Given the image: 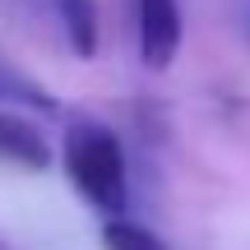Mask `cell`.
<instances>
[{
  "label": "cell",
  "mask_w": 250,
  "mask_h": 250,
  "mask_svg": "<svg viewBox=\"0 0 250 250\" xmlns=\"http://www.w3.org/2000/svg\"><path fill=\"white\" fill-rule=\"evenodd\" d=\"M0 102H23V107L51 111V93H46L42 83H33V79H28V74L9 70L5 61H0Z\"/></svg>",
  "instance_id": "obj_6"
},
{
  "label": "cell",
  "mask_w": 250,
  "mask_h": 250,
  "mask_svg": "<svg viewBox=\"0 0 250 250\" xmlns=\"http://www.w3.org/2000/svg\"><path fill=\"white\" fill-rule=\"evenodd\" d=\"M61 162L79 199L102 218H121L130 208V171H125V148L116 130L98 121H70L61 139Z\"/></svg>",
  "instance_id": "obj_1"
},
{
  "label": "cell",
  "mask_w": 250,
  "mask_h": 250,
  "mask_svg": "<svg viewBox=\"0 0 250 250\" xmlns=\"http://www.w3.org/2000/svg\"><path fill=\"white\" fill-rule=\"evenodd\" d=\"M0 162L5 167H19V171H51L56 148H51L42 125H33L23 111L0 107Z\"/></svg>",
  "instance_id": "obj_3"
},
{
  "label": "cell",
  "mask_w": 250,
  "mask_h": 250,
  "mask_svg": "<svg viewBox=\"0 0 250 250\" xmlns=\"http://www.w3.org/2000/svg\"><path fill=\"white\" fill-rule=\"evenodd\" d=\"M102 246L107 250H171L153 227L134 223V218H102Z\"/></svg>",
  "instance_id": "obj_5"
},
{
  "label": "cell",
  "mask_w": 250,
  "mask_h": 250,
  "mask_svg": "<svg viewBox=\"0 0 250 250\" xmlns=\"http://www.w3.org/2000/svg\"><path fill=\"white\" fill-rule=\"evenodd\" d=\"M186 42V14L181 0H134V46H139L144 70L162 74L176 65Z\"/></svg>",
  "instance_id": "obj_2"
},
{
  "label": "cell",
  "mask_w": 250,
  "mask_h": 250,
  "mask_svg": "<svg viewBox=\"0 0 250 250\" xmlns=\"http://www.w3.org/2000/svg\"><path fill=\"white\" fill-rule=\"evenodd\" d=\"M51 5H56V19H61L70 51L79 61L98 56V0H51Z\"/></svg>",
  "instance_id": "obj_4"
}]
</instances>
